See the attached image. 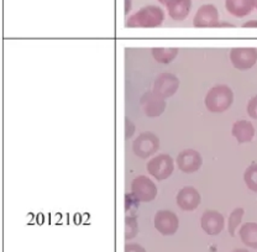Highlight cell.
I'll return each instance as SVG.
<instances>
[{"instance_id": "23", "label": "cell", "mask_w": 257, "mask_h": 252, "mask_svg": "<svg viewBox=\"0 0 257 252\" xmlns=\"http://www.w3.org/2000/svg\"><path fill=\"white\" fill-rule=\"evenodd\" d=\"M242 28L243 29H248V28L257 29V20H250V21H247V23L242 24Z\"/></svg>"}, {"instance_id": "26", "label": "cell", "mask_w": 257, "mask_h": 252, "mask_svg": "<svg viewBox=\"0 0 257 252\" xmlns=\"http://www.w3.org/2000/svg\"><path fill=\"white\" fill-rule=\"evenodd\" d=\"M159 2H160L162 5H165V7H167L168 4H171V3H173V2H175V0H159Z\"/></svg>"}, {"instance_id": "24", "label": "cell", "mask_w": 257, "mask_h": 252, "mask_svg": "<svg viewBox=\"0 0 257 252\" xmlns=\"http://www.w3.org/2000/svg\"><path fill=\"white\" fill-rule=\"evenodd\" d=\"M130 10H131V0H125V15H127Z\"/></svg>"}, {"instance_id": "3", "label": "cell", "mask_w": 257, "mask_h": 252, "mask_svg": "<svg viewBox=\"0 0 257 252\" xmlns=\"http://www.w3.org/2000/svg\"><path fill=\"white\" fill-rule=\"evenodd\" d=\"M147 172L157 181H165L172 176L175 171V161L167 154H160L150 158L146 165Z\"/></svg>"}, {"instance_id": "15", "label": "cell", "mask_w": 257, "mask_h": 252, "mask_svg": "<svg viewBox=\"0 0 257 252\" xmlns=\"http://www.w3.org/2000/svg\"><path fill=\"white\" fill-rule=\"evenodd\" d=\"M225 8L235 18H245L255 8V0H225Z\"/></svg>"}, {"instance_id": "16", "label": "cell", "mask_w": 257, "mask_h": 252, "mask_svg": "<svg viewBox=\"0 0 257 252\" xmlns=\"http://www.w3.org/2000/svg\"><path fill=\"white\" fill-rule=\"evenodd\" d=\"M166 8L171 19L175 21H183L191 13L192 0H175Z\"/></svg>"}, {"instance_id": "14", "label": "cell", "mask_w": 257, "mask_h": 252, "mask_svg": "<svg viewBox=\"0 0 257 252\" xmlns=\"http://www.w3.org/2000/svg\"><path fill=\"white\" fill-rule=\"evenodd\" d=\"M224 216L216 210L204 211L202 216V227L208 234L215 235L223 230Z\"/></svg>"}, {"instance_id": "10", "label": "cell", "mask_w": 257, "mask_h": 252, "mask_svg": "<svg viewBox=\"0 0 257 252\" xmlns=\"http://www.w3.org/2000/svg\"><path fill=\"white\" fill-rule=\"evenodd\" d=\"M176 202L182 210L192 211L199 206L200 202H202V195L194 187L187 186L177 193Z\"/></svg>"}, {"instance_id": "8", "label": "cell", "mask_w": 257, "mask_h": 252, "mask_svg": "<svg viewBox=\"0 0 257 252\" xmlns=\"http://www.w3.org/2000/svg\"><path fill=\"white\" fill-rule=\"evenodd\" d=\"M177 167L183 173L191 174L200 170L203 165V157L193 149H186L178 154L176 158Z\"/></svg>"}, {"instance_id": "11", "label": "cell", "mask_w": 257, "mask_h": 252, "mask_svg": "<svg viewBox=\"0 0 257 252\" xmlns=\"http://www.w3.org/2000/svg\"><path fill=\"white\" fill-rule=\"evenodd\" d=\"M144 112L149 117H157L163 114L166 109V99L156 95L154 92H146L140 100Z\"/></svg>"}, {"instance_id": "13", "label": "cell", "mask_w": 257, "mask_h": 252, "mask_svg": "<svg viewBox=\"0 0 257 252\" xmlns=\"http://www.w3.org/2000/svg\"><path fill=\"white\" fill-rule=\"evenodd\" d=\"M231 135L239 144L251 142L255 138V126L248 120H237L231 128Z\"/></svg>"}, {"instance_id": "27", "label": "cell", "mask_w": 257, "mask_h": 252, "mask_svg": "<svg viewBox=\"0 0 257 252\" xmlns=\"http://www.w3.org/2000/svg\"><path fill=\"white\" fill-rule=\"evenodd\" d=\"M255 8L257 9V0H255Z\"/></svg>"}, {"instance_id": "25", "label": "cell", "mask_w": 257, "mask_h": 252, "mask_svg": "<svg viewBox=\"0 0 257 252\" xmlns=\"http://www.w3.org/2000/svg\"><path fill=\"white\" fill-rule=\"evenodd\" d=\"M218 28H234V25L229 23H219Z\"/></svg>"}, {"instance_id": "4", "label": "cell", "mask_w": 257, "mask_h": 252, "mask_svg": "<svg viewBox=\"0 0 257 252\" xmlns=\"http://www.w3.org/2000/svg\"><path fill=\"white\" fill-rule=\"evenodd\" d=\"M160 149V139L151 131L140 134L133 142L134 154L140 158H149L154 156Z\"/></svg>"}, {"instance_id": "17", "label": "cell", "mask_w": 257, "mask_h": 252, "mask_svg": "<svg viewBox=\"0 0 257 252\" xmlns=\"http://www.w3.org/2000/svg\"><path fill=\"white\" fill-rule=\"evenodd\" d=\"M178 52V48L176 47H155L151 50V55L155 61L162 64H168L175 61Z\"/></svg>"}, {"instance_id": "2", "label": "cell", "mask_w": 257, "mask_h": 252, "mask_svg": "<svg viewBox=\"0 0 257 252\" xmlns=\"http://www.w3.org/2000/svg\"><path fill=\"white\" fill-rule=\"evenodd\" d=\"M232 103H234V92L229 85L225 84L211 87L204 98V104L208 110L216 114L226 111L232 105Z\"/></svg>"}, {"instance_id": "9", "label": "cell", "mask_w": 257, "mask_h": 252, "mask_svg": "<svg viewBox=\"0 0 257 252\" xmlns=\"http://www.w3.org/2000/svg\"><path fill=\"white\" fill-rule=\"evenodd\" d=\"M219 23V12L213 4L202 5L193 19V26L198 29L218 28Z\"/></svg>"}, {"instance_id": "18", "label": "cell", "mask_w": 257, "mask_h": 252, "mask_svg": "<svg viewBox=\"0 0 257 252\" xmlns=\"http://www.w3.org/2000/svg\"><path fill=\"white\" fill-rule=\"evenodd\" d=\"M243 182L248 189L257 193V163H252L246 168L243 172Z\"/></svg>"}, {"instance_id": "5", "label": "cell", "mask_w": 257, "mask_h": 252, "mask_svg": "<svg viewBox=\"0 0 257 252\" xmlns=\"http://www.w3.org/2000/svg\"><path fill=\"white\" fill-rule=\"evenodd\" d=\"M131 193L140 203H149L156 198L157 187L149 177L139 176L131 182Z\"/></svg>"}, {"instance_id": "7", "label": "cell", "mask_w": 257, "mask_h": 252, "mask_svg": "<svg viewBox=\"0 0 257 252\" xmlns=\"http://www.w3.org/2000/svg\"><path fill=\"white\" fill-rule=\"evenodd\" d=\"M179 88V79L176 74L168 73H161L157 76V78L154 82V88L152 92L156 95L161 96L163 99H168L173 96L177 93Z\"/></svg>"}, {"instance_id": "22", "label": "cell", "mask_w": 257, "mask_h": 252, "mask_svg": "<svg viewBox=\"0 0 257 252\" xmlns=\"http://www.w3.org/2000/svg\"><path fill=\"white\" fill-rule=\"evenodd\" d=\"M134 134H135V125L133 121L126 119L125 120V139L128 140L131 136H134Z\"/></svg>"}, {"instance_id": "12", "label": "cell", "mask_w": 257, "mask_h": 252, "mask_svg": "<svg viewBox=\"0 0 257 252\" xmlns=\"http://www.w3.org/2000/svg\"><path fill=\"white\" fill-rule=\"evenodd\" d=\"M155 226L165 235H171L178 227V218L173 211L160 210L155 215Z\"/></svg>"}, {"instance_id": "20", "label": "cell", "mask_w": 257, "mask_h": 252, "mask_svg": "<svg viewBox=\"0 0 257 252\" xmlns=\"http://www.w3.org/2000/svg\"><path fill=\"white\" fill-rule=\"evenodd\" d=\"M243 214H245V210H243V208H235L234 210L231 211V214L229 215V231L231 232V234H234L235 232V229L237 227V225L240 224L241 220H242V216Z\"/></svg>"}, {"instance_id": "1", "label": "cell", "mask_w": 257, "mask_h": 252, "mask_svg": "<svg viewBox=\"0 0 257 252\" xmlns=\"http://www.w3.org/2000/svg\"><path fill=\"white\" fill-rule=\"evenodd\" d=\"M163 21H165V12L156 5H149L127 18L126 28L154 29L162 25Z\"/></svg>"}, {"instance_id": "19", "label": "cell", "mask_w": 257, "mask_h": 252, "mask_svg": "<svg viewBox=\"0 0 257 252\" xmlns=\"http://www.w3.org/2000/svg\"><path fill=\"white\" fill-rule=\"evenodd\" d=\"M242 240L247 243H257V224L247 222L240 230Z\"/></svg>"}, {"instance_id": "6", "label": "cell", "mask_w": 257, "mask_h": 252, "mask_svg": "<svg viewBox=\"0 0 257 252\" xmlns=\"http://www.w3.org/2000/svg\"><path fill=\"white\" fill-rule=\"evenodd\" d=\"M230 62L239 71H247L257 62V48L235 47L230 51Z\"/></svg>"}, {"instance_id": "21", "label": "cell", "mask_w": 257, "mask_h": 252, "mask_svg": "<svg viewBox=\"0 0 257 252\" xmlns=\"http://www.w3.org/2000/svg\"><path fill=\"white\" fill-rule=\"evenodd\" d=\"M247 114L248 116L257 120V95L252 96L247 103Z\"/></svg>"}]
</instances>
